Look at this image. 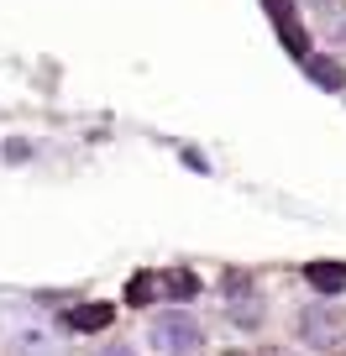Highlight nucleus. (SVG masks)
Masks as SVG:
<instances>
[{"label": "nucleus", "instance_id": "4", "mask_svg": "<svg viewBox=\"0 0 346 356\" xmlns=\"http://www.w3.org/2000/svg\"><path fill=\"white\" fill-rule=\"evenodd\" d=\"M100 356H136V351H126V346H111V351H100Z\"/></svg>", "mask_w": 346, "mask_h": 356}, {"label": "nucleus", "instance_id": "2", "mask_svg": "<svg viewBox=\"0 0 346 356\" xmlns=\"http://www.w3.org/2000/svg\"><path fill=\"white\" fill-rule=\"evenodd\" d=\"M310 283H315L320 293H336V289L346 283V267H336V262H315V267H310Z\"/></svg>", "mask_w": 346, "mask_h": 356}, {"label": "nucleus", "instance_id": "1", "mask_svg": "<svg viewBox=\"0 0 346 356\" xmlns=\"http://www.w3.org/2000/svg\"><path fill=\"white\" fill-rule=\"evenodd\" d=\"M152 346L163 356H189V351H200V346H205V330H200L194 314L168 309V314H157V320H152Z\"/></svg>", "mask_w": 346, "mask_h": 356}, {"label": "nucleus", "instance_id": "3", "mask_svg": "<svg viewBox=\"0 0 346 356\" xmlns=\"http://www.w3.org/2000/svg\"><path fill=\"white\" fill-rule=\"evenodd\" d=\"M105 320H111V309H105V304H95V309H74V325H79V330H100Z\"/></svg>", "mask_w": 346, "mask_h": 356}]
</instances>
